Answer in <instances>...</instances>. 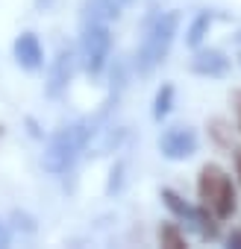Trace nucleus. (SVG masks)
Here are the masks:
<instances>
[{
  "label": "nucleus",
  "mask_w": 241,
  "mask_h": 249,
  "mask_svg": "<svg viewBox=\"0 0 241 249\" xmlns=\"http://www.w3.org/2000/svg\"><path fill=\"white\" fill-rule=\"evenodd\" d=\"M229 68V59L221 50H197V56L191 59V71L200 76H223Z\"/></svg>",
  "instance_id": "8"
},
{
  "label": "nucleus",
  "mask_w": 241,
  "mask_h": 249,
  "mask_svg": "<svg viewBox=\"0 0 241 249\" xmlns=\"http://www.w3.org/2000/svg\"><path fill=\"white\" fill-rule=\"evenodd\" d=\"M74 76V53L71 50H59V56L50 65V76H47V97H59L68 82Z\"/></svg>",
  "instance_id": "6"
},
{
  "label": "nucleus",
  "mask_w": 241,
  "mask_h": 249,
  "mask_svg": "<svg viewBox=\"0 0 241 249\" xmlns=\"http://www.w3.org/2000/svg\"><path fill=\"white\" fill-rule=\"evenodd\" d=\"M15 62L24 71H39L44 65V50H41V41L36 33H21L15 38Z\"/></svg>",
  "instance_id": "5"
},
{
  "label": "nucleus",
  "mask_w": 241,
  "mask_h": 249,
  "mask_svg": "<svg viewBox=\"0 0 241 249\" xmlns=\"http://www.w3.org/2000/svg\"><path fill=\"white\" fill-rule=\"evenodd\" d=\"M120 6L118 0H85V6H82V27L85 24H106L112 18L120 15Z\"/></svg>",
  "instance_id": "9"
},
{
  "label": "nucleus",
  "mask_w": 241,
  "mask_h": 249,
  "mask_svg": "<svg viewBox=\"0 0 241 249\" xmlns=\"http://www.w3.org/2000/svg\"><path fill=\"white\" fill-rule=\"evenodd\" d=\"M159 240H162V246H171V249H182L185 246V237L180 234V229L174 223H165L159 229Z\"/></svg>",
  "instance_id": "14"
},
{
  "label": "nucleus",
  "mask_w": 241,
  "mask_h": 249,
  "mask_svg": "<svg viewBox=\"0 0 241 249\" xmlns=\"http://www.w3.org/2000/svg\"><path fill=\"white\" fill-rule=\"evenodd\" d=\"M177 27H180V15L177 12H165V15H159L150 24L147 36H144V41L139 47V71L141 73H150L168 56V50L174 44V36H177Z\"/></svg>",
  "instance_id": "2"
},
{
  "label": "nucleus",
  "mask_w": 241,
  "mask_h": 249,
  "mask_svg": "<svg viewBox=\"0 0 241 249\" xmlns=\"http://www.w3.org/2000/svg\"><path fill=\"white\" fill-rule=\"evenodd\" d=\"M159 150H162L165 159L182 161V159H188V156L197 153V132L188 129V126H171V129L162 135Z\"/></svg>",
  "instance_id": "4"
},
{
  "label": "nucleus",
  "mask_w": 241,
  "mask_h": 249,
  "mask_svg": "<svg viewBox=\"0 0 241 249\" xmlns=\"http://www.w3.org/2000/svg\"><path fill=\"white\" fill-rule=\"evenodd\" d=\"M171 106H174V85H162V88L156 91V100H153V117H156V120L168 117Z\"/></svg>",
  "instance_id": "12"
},
{
  "label": "nucleus",
  "mask_w": 241,
  "mask_h": 249,
  "mask_svg": "<svg viewBox=\"0 0 241 249\" xmlns=\"http://www.w3.org/2000/svg\"><path fill=\"white\" fill-rule=\"evenodd\" d=\"M118 3H120V6H127V3H130V0H118Z\"/></svg>",
  "instance_id": "19"
},
{
  "label": "nucleus",
  "mask_w": 241,
  "mask_h": 249,
  "mask_svg": "<svg viewBox=\"0 0 241 249\" xmlns=\"http://www.w3.org/2000/svg\"><path fill=\"white\" fill-rule=\"evenodd\" d=\"M162 199H165V205H168V208H171L174 214L185 217L188 223L194 220V208H191V205H185V202H182V199H180V196H177L174 191H162Z\"/></svg>",
  "instance_id": "13"
},
{
  "label": "nucleus",
  "mask_w": 241,
  "mask_h": 249,
  "mask_svg": "<svg viewBox=\"0 0 241 249\" xmlns=\"http://www.w3.org/2000/svg\"><path fill=\"white\" fill-rule=\"evenodd\" d=\"M6 243H9V234H6L3 226H0V246H6Z\"/></svg>",
  "instance_id": "16"
},
{
  "label": "nucleus",
  "mask_w": 241,
  "mask_h": 249,
  "mask_svg": "<svg viewBox=\"0 0 241 249\" xmlns=\"http://www.w3.org/2000/svg\"><path fill=\"white\" fill-rule=\"evenodd\" d=\"M88 135H91V129L85 120H77V123H68V126L56 129L53 138L47 141V150H44V170L65 173L77 161V156L82 153Z\"/></svg>",
  "instance_id": "1"
},
{
  "label": "nucleus",
  "mask_w": 241,
  "mask_h": 249,
  "mask_svg": "<svg viewBox=\"0 0 241 249\" xmlns=\"http://www.w3.org/2000/svg\"><path fill=\"white\" fill-rule=\"evenodd\" d=\"M212 211H215V217H229L232 211H235V188H232V182H226L223 185V191H221V196L215 199V205H212Z\"/></svg>",
  "instance_id": "11"
},
{
  "label": "nucleus",
  "mask_w": 241,
  "mask_h": 249,
  "mask_svg": "<svg viewBox=\"0 0 241 249\" xmlns=\"http://www.w3.org/2000/svg\"><path fill=\"white\" fill-rule=\"evenodd\" d=\"M112 50V33L106 24H85L82 27V41H80V56H82V68L88 73H100L106 68Z\"/></svg>",
  "instance_id": "3"
},
{
  "label": "nucleus",
  "mask_w": 241,
  "mask_h": 249,
  "mask_svg": "<svg viewBox=\"0 0 241 249\" xmlns=\"http://www.w3.org/2000/svg\"><path fill=\"white\" fill-rule=\"evenodd\" d=\"M229 246H238V249H241V231H235V234H229Z\"/></svg>",
  "instance_id": "15"
},
{
  "label": "nucleus",
  "mask_w": 241,
  "mask_h": 249,
  "mask_svg": "<svg viewBox=\"0 0 241 249\" xmlns=\"http://www.w3.org/2000/svg\"><path fill=\"white\" fill-rule=\"evenodd\" d=\"M235 167H238V176H241V153L235 156Z\"/></svg>",
  "instance_id": "17"
},
{
  "label": "nucleus",
  "mask_w": 241,
  "mask_h": 249,
  "mask_svg": "<svg viewBox=\"0 0 241 249\" xmlns=\"http://www.w3.org/2000/svg\"><path fill=\"white\" fill-rule=\"evenodd\" d=\"M229 182V176L218 167V164H206L203 170H200V179H197V194H200V199H203V205H215V199L221 196V191H223V185Z\"/></svg>",
  "instance_id": "7"
},
{
  "label": "nucleus",
  "mask_w": 241,
  "mask_h": 249,
  "mask_svg": "<svg viewBox=\"0 0 241 249\" xmlns=\"http://www.w3.org/2000/svg\"><path fill=\"white\" fill-rule=\"evenodd\" d=\"M209 27H212V12H200L194 21H191V27H188V38H185V44L188 47H200V41L206 38V33H209Z\"/></svg>",
  "instance_id": "10"
},
{
  "label": "nucleus",
  "mask_w": 241,
  "mask_h": 249,
  "mask_svg": "<svg viewBox=\"0 0 241 249\" xmlns=\"http://www.w3.org/2000/svg\"><path fill=\"white\" fill-rule=\"evenodd\" d=\"M36 3H39V6H50V3H53V0H36Z\"/></svg>",
  "instance_id": "18"
}]
</instances>
